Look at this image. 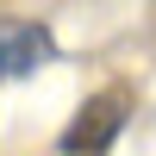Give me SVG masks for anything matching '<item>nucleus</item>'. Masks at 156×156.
I'll return each mask as SVG.
<instances>
[{"instance_id": "1", "label": "nucleus", "mask_w": 156, "mask_h": 156, "mask_svg": "<svg viewBox=\"0 0 156 156\" xmlns=\"http://www.w3.org/2000/svg\"><path fill=\"white\" fill-rule=\"evenodd\" d=\"M119 131H125V94H94L69 125H62L56 150L62 156H106Z\"/></svg>"}, {"instance_id": "3", "label": "nucleus", "mask_w": 156, "mask_h": 156, "mask_svg": "<svg viewBox=\"0 0 156 156\" xmlns=\"http://www.w3.org/2000/svg\"><path fill=\"white\" fill-rule=\"evenodd\" d=\"M0 81H6V69H0Z\"/></svg>"}, {"instance_id": "2", "label": "nucleus", "mask_w": 156, "mask_h": 156, "mask_svg": "<svg viewBox=\"0 0 156 156\" xmlns=\"http://www.w3.org/2000/svg\"><path fill=\"white\" fill-rule=\"evenodd\" d=\"M56 62V31H50L44 19L31 25H0V69L12 75V81H31L37 69H50Z\"/></svg>"}]
</instances>
